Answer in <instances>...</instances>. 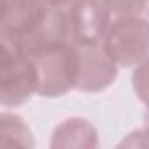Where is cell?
Returning a JSON list of instances; mask_svg holds the SVG:
<instances>
[{
    "label": "cell",
    "mask_w": 149,
    "mask_h": 149,
    "mask_svg": "<svg viewBox=\"0 0 149 149\" xmlns=\"http://www.w3.org/2000/svg\"><path fill=\"white\" fill-rule=\"evenodd\" d=\"M147 14H149V4H147Z\"/></svg>",
    "instance_id": "obj_14"
},
{
    "label": "cell",
    "mask_w": 149,
    "mask_h": 149,
    "mask_svg": "<svg viewBox=\"0 0 149 149\" xmlns=\"http://www.w3.org/2000/svg\"><path fill=\"white\" fill-rule=\"evenodd\" d=\"M76 44L79 54V74L76 90L83 93H98L107 90L118 77V63L100 44Z\"/></svg>",
    "instance_id": "obj_5"
},
{
    "label": "cell",
    "mask_w": 149,
    "mask_h": 149,
    "mask_svg": "<svg viewBox=\"0 0 149 149\" xmlns=\"http://www.w3.org/2000/svg\"><path fill=\"white\" fill-rule=\"evenodd\" d=\"M119 146H133V147H139V146H147L149 147V132L142 126L140 130H133Z\"/></svg>",
    "instance_id": "obj_11"
},
{
    "label": "cell",
    "mask_w": 149,
    "mask_h": 149,
    "mask_svg": "<svg viewBox=\"0 0 149 149\" xmlns=\"http://www.w3.org/2000/svg\"><path fill=\"white\" fill-rule=\"evenodd\" d=\"M144 128L149 132V105H147V111H146V114H144Z\"/></svg>",
    "instance_id": "obj_13"
},
{
    "label": "cell",
    "mask_w": 149,
    "mask_h": 149,
    "mask_svg": "<svg viewBox=\"0 0 149 149\" xmlns=\"http://www.w3.org/2000/svg\"><path fill=\"white\" fill-rule=\"evenodd\" d=\"M51 147H98V132L84 118H67L51 135Z\"/></svg>",
    "instance_id": "obj_7"
},
{
    "label": "cell",
    "mask_w": 149,
    "mask_h": 149,
    "mask_svg": "<svg viewBox=\"0 0 149 149\" xmlns=\"http://www.w3.org/2000/svg\"><path fill=\"white\" fill-rule=\"evenodd\" d=\"M132 84H133L137 98L142 104L149 105V56L133 68Z\"/></svg>",
    "instance_id": "obj_9"
},
{
    "label": "cell",
    "mask_w": 149,
    "mask_h": 149,
    "mask_svg": "<svg viewBox=\"0 0 149 149\" xmlns=\"http://www.w3.org/2000/svg\"><path fill=\"white\" fill-rule=\"evenodd\" d=\"M67 13L70 40L77 44H100L112 21V13L104 0H74Z\"/></svg>",
    "instance_id": "obj_6"
},
{
    "label": "cell",
    "mask_w": 149,
    "mask_h": 149,
    "mask_svg": "<svg viewBox=\"0 0 149 149\" xmlns=\"http://www.w3.org/2000/svg\"><path fill=\"white\" fill-rule=\"evenodd\" d=\"M0 37L23 51L46 42L70 40L68 13L40 0H2Z\"/></svg>",
    "instance_id": "obj_1"
},
{
    "label": "cell",
    "mask_w": 149,
    "mask_h": 149,
    "mask_svg": "<svg viewBox=\"0 0 149 149\" xmlns=\"http://www.w3.org/2000/svg\"><path fill=\"white\" fill-rule=\"evenodd\" d=\"M0 102L4 107H19L39 90V77L30 56L16 44L2 40Z\"/></svg>",
    "instance_id": "obj_4"
},
{
    "label": "cell",
    "mask_w": 149,
    "mask_h": 149,
    "mask_svg": "<svg viewBox=\"0 0 149 149\" xmlns=\"http://www.w3.org/2000/svg\"><path fill=\"white\" fill-rule=\"evenodd\" d=\"M35 65L39 90L44 98H56L76 90L79 74V54L72 40H54L25 51Z\"/></svg>",
    "instance_id": "obj_2"
},
{
    "label": "cell",
    "mask_w": 149,
    "mask_h": 149,
    "mask_svg": "<svg viewBox=\"0 0 149 149\" xmlns=\"http://www.w3.org/2000/svg\"><path fill=\"white\" fill-rule=\"evenodd\" d=\"M102 46L118 67H137L149 56V21L140 14L116 16Z\"/></svg>",
    "instance_id": "obj_3"
},
{
    "label": "cell",
    "mask_w": 149,
    "mask_h": 149,
    "mask_svg": "<svg viewBox=\"0 0 149 149\" xmlns=\"http://www.w3.org/2000/svg\"><path fill=\"white\" fill-rule=\"evenodd\" d=\"M0 126H2V147H13V146H21V147H33V135L30 126L25 123V119L18 114L11 112H2L0 114Z\"/></svg>",
    "instance_id": "obj_8"
},
{
    "label": "cell",
    "mask_w": 149,
    "mask_h": 149,
    "mask_svg": "<svg viewBox=\"0 0 149 149\" xmlns=\"http://www.w3.org/2000/svg\"><path fill=\"white\" fill-rule=\"evenodd\" d=\"M46 6H51V7H58V9H68L72 6L74 0H40Z\"/></svg>",
    "instance_id": "obj_12"
},
{
    "label": "cell",
    "mask_w": 149,
    "mask_h": 149,
    "mask_svg": "<svg viewBox=\"0 0 149 149\" xmlns=\"http://www.w3.org/2000/svg\"><path fill=\"white\" fill-rule=\"evenodd\" d=\"M111 9L112 16H125V14H140L147 9L149 0H104Z\"/></svg>",
    "instance_id": "obj_10"
}]
</instances>
